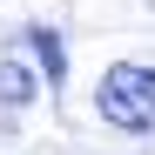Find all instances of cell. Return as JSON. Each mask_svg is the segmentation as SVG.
Listing matches in <instances>:
<instances>
[{"label": "cell", "instance_id": "1", "mask_svg": "<svg viewBox=\"0 0 155 155\" xmlns=\"http://www.w3.org/2000/svg\"><path fill=\"white\" fill-rule=\"evenodd\" d=\"M94 108H101V121L128 128V135H155V68L115 61L94 88Z\"/></svg>", "mask_w": 155, "mask_h": 155}, {"label": "cell", "instance_id": "2", "mask_svg": "<svg viewBox=\"0 0 155 155\" xmlns=\"http://www.w3.org/2000/svg\"><path fill=\"white\" fill-rule=\"evenodd\" d=\"M27 94H34V74L20 61H0V101H27Z\"/></svg>", "mask_w": 155, "mask_h": 155}, {"label": "cell", "instance_id": "3", "mask_svg": "<svg viewBox=\"0 0 155 155\" xmlns=\"http://www.w3.org/2000/svg\"><path fill=\"white\" fill-rule=\"evenodd\" d=\"M34 47H41V68H47V81H61V41L47 34V27H34Z\"/></svg>", "mask_w": 155, "mask_h": 155}]
</instances>
